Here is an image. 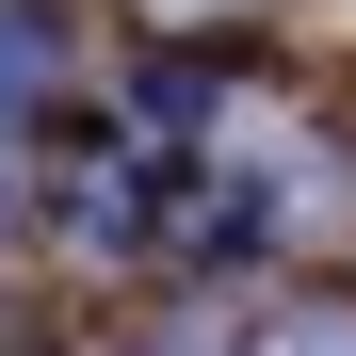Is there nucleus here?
Wrapping results in <instances>:
<instances>
[{"mask_svg":"<svg viewBox=\"0 0 356 356\" xmlns=\"http://www.w3.org/2000/svg\"><path fill=\"white\" fill-rule=\"evenodd\" d=\"M33 81H49V33H33V17H0V113H17Z\"/></svg>","mask_w":356,"mask_h":356,"instance_id":"1","label":"nucleus"}]
</instances>
